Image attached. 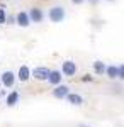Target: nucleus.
<instances>
[{
    "instance_id": "1",
    "label": "nucleus",
    "mask_w": 124,
    "mask_h": 127,
    "mask_svg": "<svg viewBox=\"0 0 124 127\" xmlns=\"http://www.w3.org/2000/svg\"><path fill=\"white\" fill-rule=\"evenodd\" d=\"M48 17L51 22H55V24H60V22H63L65 17H66V12L65 9L61 7V5H55V7H51L48 12Z\"/></svg>"
},
{
    "instance_id": "2",
    "label": "nucleus",
    "mask_w": 124,
    "mask_h": 127,
    "mask_svg": "<svg viewBox=\"0 0 124 127\" xmlns=\"http://www.w3.org/2000/svg\"><path fill=\"white\" fill-rule=\"evenodd\" d=\"M49 73L51 69L48 66H36L34 69H31V78H34L36 81H48Z\"/></svg>"
},
{
    "instance_id": "3",
    "label": "nucleus",
    "mask_w": 124,
    "mask_h": 127,
    "mask_svg": "<svg viewBox=\"0 0 124 127\" xmlns=\"http://www.w3.org/2000/svg\"><path fill=\"white\" fill-rule=\"evenodd\" d=\"M0 83H2V87H5V88H12L15 85V73L10 71V69L2 71V75H0Z\"/></svg>"
},
{
    "instance_id": "4",
    "label": "nucleus",
    "mask_w": 124,
    "mask_h": 127,
    "mask_svg": "<svg viewBox=\"0 0 124 127\" xmlns=\"http://www.w3.org/2000/svg\"><path fill=\"white\" fill-rule=\"evenodd\" d=\"M61 73H63V76H75L76 73V64L75 61H71V59H66V61H63L61 63Z\"/></svg>"
},
{
    "instance_id": "5",
    "label": "nucleus",
    "mask_w": 124,
    "mask_h": 127,
    "mask_svg": "<svg viewBox=\"0 0 124 127\" xmlns=\"http://www.w3.org/2000/svg\"><path fill=\"white\" fill-rule=\"evenodd\" d=\"M29 19L34 24H41L44 20V12L38 7H32V9H29Z\"/></svg>"
},
{
    "instance_id": "6",
    "label": "nucleus",
    "mask_w": 124,
    "mask_h": 127,
    "mask_svg": "<svg viewBox=\"0 0 124 127\" xmlns=\"http://www.w3.org/2000/svg\"><path fill=\"white\" fill-rule=\"evenodd\" d=\"M15 24H17L19 27H29V24H31V19H29V12H26V10L19 12V14L15 15Z\"/></svg>"
},
{
    "instance_id": "7",
    "label": "nucleus",
    "mask_w": 124,
    "mask_h": 127,
    "mask_svg": "<svg viewBox=\"0 0 124 127\" xmlns=\"http://www.w3.org/2000/svg\"><path fill=\"white\" fill-rule=\"evenodd\" d=\"M29 78H31V69H29V66L27 64H20L19 69H17V80L22 81V83H26V81H29Z\"/></svg>"
},
{
    "instance_id": "8",
    "label": "nucleus",
    "mask_w": 124,
    "mask_h": 127,
    "mask_svg": "<svg viewBox=\"0 0 124 127\" xmlns=\"http://www.w3.org/2000/svg\"><path fill=\"white\" fill-rule=\"evenodd\" d=\"M68 93H70V88H68L66 85H61V83H60V85H56V87H55V90H53V97L58 98V100L65 98Z\"/></svg>"
},
{
    "instance_id": "9",
    "label": "nucleus",
    "mask_w": 124,
    "mask_h": 127,
    "mask_svg": "<svg viewBox=\"0 0 124 127\" xmlns=\"http://www.w3.org/2000/svg\"><path fill=\"white\" fill-rule=\"evenodd\" d=\"M61 80H63V73H61V71H58V69H55V71H51V73H49L48 83H49V85H53V87H56V85L61 83Z\"/></svg>"
},
{
    "instance_id": "10",
    "label": "nucleus",
    "mask_w": 124,
    "mask_h": 127,
    "mask_svg": "<svg viewBox=\"0 0 124 127\" xmlns=\"http://www.w3.org/2000/svg\"><path fill=\"white\" fill-rule=\"evenodd\" d=\"M20 100V93L17 92V90H12L9 95H7V98H5V103L9 105V107H14V105H17Z\"/></svg>"
},
{
    "instance_id": "11",
    "label": "nucleus",
    "mask_w": 124,
    "mask_h": 127,
    "mask_svg": "<svg viewBox=\"0 0 124 127\" xmlns=\"http://www.w3.org/2000/svg\"><path fill=\"white\" fill-rule=\"evenodd\" d=\"M65 98L68 100V103H71V105H75V107H78V105L83 103V98H82V95H78V93H68Z\"/></svg>"
},
{
    "instance_id": "12",
    "label": "nucleus",
    "mask_w": 124,
    "mask_h": 127,
    "mask_svg": "<svg viewBox=\"0 0 124 127\" xmlns=\"http://www.w3.org/2000/svg\"><path fill=\"white\" fill-rule=\"evenodd\" d=\"M105 75H107L111 80H116L117 76H119V68L114 66V64H111V66H107V68H105Z\"/></svg>"
},
{
    "instance_id": "13",
    "label": "nucleus",
    "mask_w": 124,
    "mask_h": 127,
    "mask_svg": "<svg viewBox=\"0 0 124 127\" xmlns=\"http://www.w3.org/2000/svg\"><path fill=\"white\" fill-rule=\"evenodd\" d=\"M105 63H102V61H95L94 63V71H95L97 76H102V75H105Z\"/></svg>"
},
{
    "instance_id": "14",
    "label": "nucleus",
    "mask_w": 124,
    "mask_h": 127,
    "mask_svg": "<svg viewBox=\"0 0 124 127\" xmlns=\"http://www.w3.org/2000/svg\"><path fill=\"white\" fill-rule=\"evenodd\" d=\"M7 22V12H5V5H0V24Z\"/></svg>"
},
{
    "instance_id": "15",
    "label": "nucleus",
    "mask_w": 124,
    "mask_h": 127,
    "mask_svg": "<svg viewBox=\"0 0 124 127\" xmlns=\"http://www.w3.org/2000/svg\"><path fill=\"white\" fill-rule=\"evenodd\" d=\"M117 68H119V76H117V78L124 80V64H121V66H117Z\"/></svg>"
},
{
    "instance_id": "16",
    "label": "nucleus",
    "mask_w": 124,
    "mask_h": 127,
    "mask_svg": "<svg viewBox=\"0 0 124 127\" xmlns=\"http://www.w3.org/2000/svg\"><path fill=\"white\" fill-rule=\"evenodd\" d=\"M92 76H90V75H83V76H82V81H85V83H90V81H92Z\"/></svg>"
},
{
    "instance_id": "17",
    "label": "nucleus",
    "mask_w": 124,
    "mask_h": 127,
    "mask_svg": "<svg viewBox=\"0 0 124 127\" xmlns=\"http://www.w3.org/2000/svg\"><path fill=\"white\" fill-rule=\"evenodd\" d=\"M5 24H15V17L14 15H7V22Z\"/></svg>"
},
{
    "instance_id": "18",
    "label": "nucleus",
    "mask_w": 124,
    "mask_h": 127,
    "mask_svg": "<svg viewBox=\"0 0 124 127\" xmlns=\"http://www.w3.org/2000/svg\"><path fill=\"white\" fill-rule=\"evenodd\" d=\"M71 2H73L75 5H80V3H83V0H71Z\"/></svg>"
},
{
    "instance_id": "19",
    "label": "nucleus",
    "mask_w": 124,
    "mask_h": 127,
    "mask_svg": "<svg viewBox=\"0 0 124 127\" xmlns=\"http://www.w3.org/2000/svg\"><path fill=\"white\" fill-rule=\"evenodd\" d=\"M2 95H3V90H0V97H2Z\"/></svg>"
},
{
    "instance_id": "20",
    "label": "nucleus",
    "mask_w": 124,
    "mask_h": 127,
    "mask_svg": "<svg viewBox=\"0 0 124 127\" xmlns=\"http://www.w3.org/2000/svg\"><path fill=\"white\" fill-rule=\"evenodd\" d=\"M88 2H92V3H95V2H97V0H88Z\"/></svg>"
},
{
    "instance_id": "21",
    "label": "nucleus",
    "mask_w": 124,
    "mask_h": 127,
    "mask_svg": "<svg viewBox=\"0 0 124 127\" xmlns=\"http://www.w3.org/2000/svg\"><path fill=\"white\" fill-rule=\"evenodd\" d=\"M78 127H88V126H83V124H82V126H78Z\"/></svg>"
},
{
    "instance_id": "22",
    "label": "nucleus",
    "mask_w": 124,
    "mask_h": 127,
    "mask_svg": "<svg viewBox=\"0 0 124 127\" xmlns=\"http://www.w3.org/2000/svg\"><path fill=\"white\" fill-rule=\"evenodd\" d=\"M109 2H114V0H109Z\"/></svg>"
}]
</instances>
